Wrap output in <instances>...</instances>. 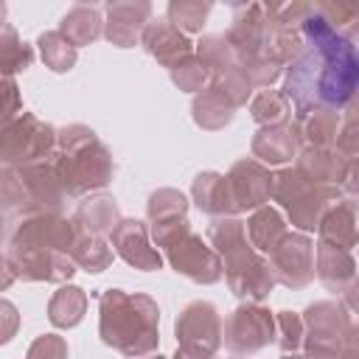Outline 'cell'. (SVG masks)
<instances>
[{
  "instance_id": "obj_14",
  "label": "cell",
  "mask_w": 359,
  "mask_h": 359,
  "mask_svg": "<svg viewBox=\"0 0 359 359\" xmlns=\"http://www.w3.org/2000/svg\"><path fill=\"white\" fill-rule=\"evenodd\" d=\"M112 238V247L115 252L135 269H143V272H151V269H160L163 258L160 252L149 244V230L143 222L137 219H121L115 224V230L109 233Z\"/></svg>"
},
{
  "instance_id": "obj_31",
  "label": "cell",
  "mask_w": 359,
  "mask_h": 359,
  "mask_svg": "<svg viewBox=\"0 0 359 359\" xmlns=\"http://www.w3.org/2000/svg\"><path fill=\"white\" fill-rule=\"evenodd\" d=\"M194 56L199 59V65L205 67V73L208 76H213V79H219L222 73H227L233 65H238L236 62V53H233V48H230V42L224 39V36H205L199 45H196V50H194Z\"/></svg>"
},
{
  "instance_id": "obj_17",
  "label": "cell",
  "mask_w": 359,
  "mask_h": 359,
  "mask_svg": "<svg viewBox=\"0 0 359 359\" xmlns=\"http://www.w3.org/2000/svg\"><path fill=\"white\" fill-rule=\"evenodd\" d=\"M224 275H227V283H230L233 294L241 297V300H250V303H261L275 289V278L269 272L266 258H261L255 252L250 258H244L241 264L227 266Z\"/></svg>"
},
{
  "instance_id": "obj_30",
  "label": "cell",
  "mask_w": 359,
  "mask_h": 359,
  "mask_svg": "<svg viewBox=\"0 0 359 359\" xmlns=\"http://www.w3.org/2000/svg\"><path fill=\"white\" fill-rule=\"evenodd\" d=\"M34 62V50L20 39L14 25L0 20V76L11 79L14 73L28 70Z\"/></svg>"
},
{
  "instance_id": "obj_22",
  "label": "cell",
  "mask_w": 359,
  "mask_h": 359,
  "mask_svg": "<svg viewBox=\"0 0 359 359\" xmlns=\"http://www.w3.org/2000/svg\"><path fill=\"white\" fill-rule=\"evenodd\" d=\"M121 222V210L115 205L112 196H93V199H84L73 216V224L76 230L81 233H93V236H104V233H112L115 224Z\"/></svg>"
},
{
  "instance_id": "obj_26",
  "label": "cell",
  "mask_w": 359,
  "mask_h": 359,
  "mask_svg": "<svg viewBox=\"0 0 359 359\" xmlns=\"http://www.w3.org/2000/svg\"><path fill=\"white\" fill-rule=\"evenodd\" d=\"M194 121H196V126H202V129H210V132H216V129H222V126H227L230 121H233V104H230V98L216 87V84H210L208 90H202L196 98H194Z\"/></svg>"
},
{
  "instance_id": "obj_35",
  "label": "cell",
  "mask_w": 359,
  "mask_h": 359,
  "mask_svg": "<svg viewBox=\"0 0 359 359\" xmlns=\"http://www.w3.org/2000/svg\"><path fill=\"white\" fill-rule=\"evenodd\" d=\"M210 11V3H188V0H174L168 3V22L180 31H202L205 17Z\"/></svg>"
},
{
  "instance_id": "obj_10",
  "label": "cell",
  "mask_w": 359,
  "mask_h": 359,
  "mask_svg": "<svg viewBox=\"0 0 359 359\" xmlns=\"http://www.w3.org/2000/svg\"><path fill=\"white\" fill-rule=\"evenodd\" d=\"M76 238L73 219H62L59 213H25L8 238V247H36V250H56L70 252Z\"/></svg>"
},
{
  "instance_id": "obj_36",
  "label": "cell",
  "mask_w": 359,
  "mask_h": 359,
  "mask_svg": "<svg viewBox=\"0 0 359 359\" xmlns=\"http://www.w3.org/2000/svg\"><path fill=\"white\" fill-rule=\"evenodd\" d=\"M185 213H188V199L174 188H160L149 196V219L151 222L174 219V216H185Z\"/></svg>"
},
{
  "instance_id": "obj_9",
  "label": "cell",
  "mask_w": 359,
  "mask_h": 359,
  "mask_svg": "<svg viewBox=\"0 0 359 359\" xmlns=\"http://www.w3.org/2000/svg\"><path fill=\"white\" fill-rule=\"evenodd\" d=\"M266 264L275 280L289 289H303L314 278V244L303 233H286L269 252Z\"/></svg>"
},
{
  "instance_id": "obj_32",
  "label": "cell",
  "mask_w": 359,
  "mask_h": 359,
  "mask_svg": "<svg viewBox=\"0 0 359 359\" xmlns=\"http://www.w3.org/2000/svg\"><path fill=\"white\" fill-rule=\"evenodd\" d=\"M3 213H31V196L17 168L0 165V216Z\"/></svg>"
},
{
  "instance_id": "obj_19",
  "label": "cell",
  "mask_w": 359,
  "mask_h": 359,
  "mask_svg": "<svg viewBox=\"0 0 359 359\" xmlns=\"http://www.w3.org/2000/svg\"><path fill=\"white\" fill-rule=\"evenodd\" d=\"M300 146V132L297 123H275V126H261L258 135L252 137V157H258L261 165H278L289 163L297 154Z\"/></svg>"
},
{
  "instance_id": "obj_44",
  "label": "cell",
  "mask_w": 359,
  "mask_h": 359,
  "mask_svg": "<svg viewBox=\"0 0 359 359\" xmlns=\"http://www.w3.org/2000/svg\"><path fill=\"white\" fill-rule=\"evenodd\" d=\"M3 14H6V6H3V3H0V20H3Z\"/></svg>"
},
{
  "instance_id": "obj_6",
  "label": "cell",
  "mask_w": 359,
  "mask_h": 359,
  "mask_svg": "<svg viewBox=\"0 0 359 359\" xmlns=\"http://www.w3.org/2000/svg\"><path fill=\"white\" fill-rule=\"evenodd\" d=\"M177 356L174 359H216L222 345V320L213 303L194 300L177 317Z\"/></svg>"
},
{
  "instance_id": "obj_7",
  "label": "cell",
  "mask_w": 359,
  "mask_h": 359,
  "mask_svg": "<svg viewBox=\"0 0 359 359\" xmlns=\"http://www.w3.org/2000/svg\"><path fill=\"white\" fill-rule=\"evenodd\" d=\"M303 325L309 328L306 351L311 359H339L353 348V323L342 317L337 303H314L306 309Z\"/></svg>"
},
{
  "instance_id": "obj_43",
  "label": "cell",
  "mask_w": 359,
  "mask_h": 359,
  "mask_svg": "<svg viewBox=\"0 0 359 359\" xmlns=\"http://www.w3.org/2000/svg\"><path fill=\"white\" fill-rule=\"evenodd\" d=\"M14 280H17V275H14L11 264H8V258H6V255H0V292H3V289H8Z\"/></svg>"
},
{
  "instance_id": "obj_13",
  "label": "cell",
  "mask_w": 359,
  "mask_h": 359,
  "mask_svg": "<svg viewBox=\"0 0 359 359\" xmlns=\"http://www.w3.org/2000/svg\"><path fill=\"white\" fill-rule=\"evenodd\" d=\"M224 180H227V194H230L233 213L258 210L269 199L272 174L258 160H238Z\"/></svg>"
},
{
  "instance_id": "obj_12",
  "label": "cell",
  "mask_w": 359,
  "mask_h": 359,
  "mask_svg": "<svg viewBox=\"0 0 359 359\" xmlns=\"http://www.w3.org/2000/svg\"><path fill=\"white\" fill-rule=\"evenodd\" d=\"M165 255H168L171 266H174L180 275H185V278H191V280H196V283H216V280H222V275H224L222 258H219V255L213 252V247H208L196 233H188L185 238H180L177 244H171V247L165 250Z\"/></svg>"
},
{
  "instance_id": "obj_37",
  "label": "cell",
  "mask_w": 359,
  "mask_h": 359,
  "mask_svg": "<svg viewBox=\"0 0 359 359\" xmlns=\"http://www.w3.org/2000/svg\"><path fill=\"white\" fill-rule=\"evenodd\" d=\"M275 342L283 353H294L303 345V320L294 311H280L275 317Z\"/></svg>"
},
{
  "instance_id": "obj_24",
  "label": "cell",
  "mask_w": 359,
  "mask_h": 359,
  "mask_svg": "<svg viewBox=\"0 0 359 359\" xmlns=\"http://www.w3.org/2000/svg\"><path fill=\"white\" fill-rule=\"evenodd\" d=\"M101 25H104V22H101L98 8L79 3V6H73V8L62 17L59 34H62L73 48H81V45H90V42H95V39L101 36Z\"/></svg>"
},
{
  "instance_id": "obj_11",
  "label": "cell",
  "mask_w": 359,
  "mask_h": 359,
  "mask_svg": "<svg viewBox=\"0 0 359 359\" xmlns=\"http://www.w3.org/2000/svg\"><path fill=\"white\" fill-rule=\"evenodd\" d=\"M11 269L22 280H48L65 283L76 275V264L67 252L56 250H36V247H8L6 252Z\"/></svg>"
},
{
  "instance_id": "obj_18",
  "label": "cell",
  "mask_w": 359,
  "mask_h": 359,
  "mask_svg": "<svg viewBox=\"0 0 359 359\" xmlns=\"http://www.w3.org/2000/svg\"><path fill=\"white\" fill-rule=\"evenodd\" d=\"M151 17L149 3H109L107 6V39L118 48H132Z\"/></svg>"
},
{
  "instance_id": "obj_34",
  "label": "cell",
  "mask_w": 359,
  "mask_h": 359,
  "mask_svg": "<svg viewBox=\"0 0 359 359\" xmlns=\"http://www.w3.org/2000/svg\"><path fill=\"white\" fill-rule=\"evenodd\" d=\"M39 45V53H42V62L53 70V73H67L73 65H76V48L59 34V31H48L36 39Z\"/></svg>"
},
{
  "instance_id": "obj_23",
  "label": "cell",
  "mask_w": 359,
  "mask_h": 359,
  "mask_svg": "<svg viewBox=\"0 0 359 359\" xmlns=\"http://www.w3.org/2000/svg\"><path fill=\"white\" fill-rule=\"evenodd\" d=\"M353 222H356V205H353V199H345L342 205L337 202V205H331V208L323 213L317 230H320V236H323L325 244L351 250L353 241H356V227H353Z\"/></svg>"
},
{
  "instance_id": "obj_28",
  "label": "cell",
  "mask_w": 359,
  "mask_h": 359,
  "mask_svg": "<svg viewBox=\"0 0 359 359\" xmlns=\"http://www.w3.org/2000/svg\"><path fill=\"white\" fill-rule=\"evenodd\" d=\"M67 255L73 258L76 266H81L87 272H104L112 264V247L101 236L81 233V230H76V238H73Z\"/></svg>"
},
{
  "instance_id": "obj_4",
  "label": "cell",
  "mask_w": 359,
  "mask_h": 359,
  "mask_svg": "<svg viewBox=\"0 0 359 359\" xmlns=\"http://www.w3.org/2000/svg\"><path fill=\"white\" fill-rule=\"evenodd\" d=\"M269 196L289 210L292 224H297L300 230H317L323 213L331 205H337L339 188L337 185L311 182L297 168H283V171H278L272 177Z\"/></svg>"
},
{
  "instance_id": "obj_27",
  "label": "cell",
  "mask_w": 359,
  "mask_h": 359,
  "mask_svg": "<svg viewBox=\"0 0 359 359\" xmlns=\"http://www.w3.org/2000/svg\"><path fill=\"white\" fill-rule=\"evenodd\" d=\"M244 230H247V236H250L247 241H250L252 250L269 252V250L286 236V222H283V216H280L275 208L261 205V208L250 216V222L244 224Z\"/></svg>"
},
{
  "instance_id": "obj_16",
  "label": "cell",
  "mask_w": 359,
  "mask_h": 359,
  "mask_svg": "<svg viewBox=\"0 0 359 359\" xmlns=\"http://www.w3.org/2000/svg\"><path fill=\"white\" fill-rule=\"evenodd\" d=\"M140 45L146 48L149 56H154L165 67H174L182 59L194 56L191 39L180 28H174L168 20H149L143 34H140Z\"/></svg>"
},
{
  "instance_id": "obj_8",
  "label": "cell",
  "mask_w": 359,
  "mask_h": 359,
  "mask_svg": "<svg viewBox=\"0 0 359 359\" xmlns=\"http://www.w3.org/2000/svg\"><path fill=\"white\" fill-rule=\"evenodd\" d=\"M222 342L227 345V351H233L238 356L261 351L264 345L275 342V314L258 303L238 306L224 320Z\"/></svg>"
},
{
  "instance_id": "obj_2",
  "label": "cell",
  "mask_w": 359,
  "mask_h": 359,
  "mask_svg": "<svg viewBox=\"0 0 359 359\" xmlns=\"http://www.w3.org/2000/svg\"><path fill=\"white\" fill-rule=\"evenodd\" d=\"M160 309L149 294L107 289L101 294V339L123 356L143 359L157 348Z\"/></svg>"
},
{
  "instance_id": "obj_39",
  "label": "cell",
  "mask_w": 359,
  "mask_h": 359,
  "mask_svg": "<svg viewBox=\"0 0 359 359\" xmlns=\"http://www.w3.org/2000/svg\"><path fill=\"white\" fill-rule=\"evenodd\" d=\"M171 79H174V84H177L180 90H185V93H199L202 84H205V79H208V73H205V67L199 65L196 56H188V59H182L180 65L171 67Z\"/></svg>"
},
{
  "instance_id": "obj_1",
  "label": "cell",
  "mask_w": 359,
  "mask_h": 359,
  "mask_svg": "<svg viewBox=\"0 0 359 359\" xmlns=\"http://www.w3.org/2000/svg\"><path fill=\"white\" fill-rule=\"evenodd\" d=\"M300 36H309V45L300 48L297 59L286 76V101L297 107L303 118L309 109H328L342 107L351 101L356 87V53L351 39H342L331 25L309 6V14L297 25Z\"/></svg>"
},
{
  "instance_id": "obj_20",
  "label": "cell",
  "mask_w": 359,
  "mask_h": 359,
  "mask_svg": "<svg viewBox=\"0 0 359 359\" xmlns=\"http://www.w3.org/2000/svg\"><path fill=\"white\" fill-rule=\"evenodd\" d=\"M208 241L213 244V252L219 258H224V266H233L238 261H244L247 255H252L255 250L247 241V230L244 222L236 216H219L210 227H208ZM222 266V269H224Z\"/></svg>"
},
{
  "instance_id": "obj_25",
  "label": "cell",
  "mask_w": 359,
  "mask_h": 359,
  "mask_svg": "<svg viewBox=\"0 0 359 359\" xmlns=\"http://www.w3.org/2000/svg\"><path fill=\"white\" fill-rule=\"evenodd\" d=\"M194 202L199 210L210 213V216H230L233 213V205H230V194H227V180L224 174H216V171H202L196 180H194Z\"/></svg>"
},
{
  "instance_id": "obj_29",
  "label": "cell",
  "mask_w": 359,
  "mask_h": 359,
  "mask_svg": "<svg viewBox=\"0 0 359 359\" xmlns=\"http://www.w3.org/2000/svg\"><path fill=\"white\" fill-rule=\"evenodd\" d=\"M87 311V294L79 286H62L48 303V320L56 328H73Z\"/></svg>"
},
{
  "instance_id": "obj_21",
  "label": "cell",
  "mask_w": 359,
  "mask_h": 359,
  "mask_svg": "<svg viewBox=\"0 0 359 359\" xmlns=\"http://www.w3.org/2000/svg\"><path fill=\"white\" fill-rule=\"evenodd\" d=\"M317 278L331 289V292H342L345 286L351 289L353 283V255L351 250L334 247L320 241L317 244Z\"/></svg>"
},
{
  "instance_id": "obj_33",
  "label": "cell",
  "mask_w": 359,
  "mask_h": 359,
  "mask_svg": "<svg viewBox=\"0 0 359 359\" xmlns=\"http://www.w3.org/2000/svg\"><path fill=\"white\" fill-rule=\"evenodd\" d=\"M250 112H252V118H255L261 126H275V123H286V121H289L292 104H289L286 95L278 93V90H261V93L252 98Z\"/></svg>"
},
{
  "instance_id": "obj_41",
  "label": "cell",
  "mask_w": 359,
  "mask_h": 359,
  "mask_svg": "<svg viewBox=\"0 0 359 359\" xmlns=\"http://www.w3.org/2000/svg\"><path fill=\"white\" fill-rule=\"evenodd\" d=\"M20 112V93L14 79L0 76V126H6L11 118H17Z\"/></svg>"
},
{
  "instance_id": "obj_38",
  "label": "cell",
  "mask_w": 359,
  "mask_h": 359,
  "mask_svg": "<svg viewBox=\"0 0 359 359\" xmlns=\"http://www.w3.org/2000/svg\"><path fill=\"white\" fill-rule=\"evenodd\" d=\"M213 84L230 98L233 107L247 104V98H250V93H252V81L247 79V73H244L238 65H233L227 73H222L219 79H213Z\"/></svg>"
},
{
  "instance_id": "obj_5",
  "label": "cell",
  "mask_w": 359,
  "mask_h": 359,
  "mask_svg": "<svg viewBox=\"0 0 359 359\" xmlns=\"http://www.w3.org/2000/svg\"><path fill=\"white\" fill-rule=\"evenodd\" d=\"M56 149L53 126L42 123L34 112H20L6 126H0V165L22 168L48 160Z\"/></svg>"
},
{
  "instance_id": "obj_3",
  "label": "cell",
  "mask_w": 359,
  "mask_h": 359,
  "mask_svg": "<svg viewBox=\"0 0 359 359\" xmlns=\"http://www.w3.org/2000/svg\"><path fill=\"white\" fill-rule=\"evenodd\" d=\"M56 149L59 154L53 157V165L65 196H81L87 191H98L112 180V157L90 126L73 123L59 129Z\"/></svg>"
},
{
  "instance_id": "obj_15",
  "label": "cell",
  "mask_w": 359,
  "mask_h": 359,
  "mask_svg": "<svg viewBox=\"0 0 359 359\" xmlns=\"http://www.w3.org/2000/svg\"><path fill=\"white\" fill-rule=\"evenodd\" d=\"M25 188H28V196H31V213H59L62 205H65V191H62V182L56 177V165L53 160H39V163H31V165H22L17 168Z\"/></svg>"
},
{
  "instance_id": "obj_42",
  "label": "cell",
  "mask_w": 359,
  "mask_h": 359,
  "mask_svg": "<svg viewBox=\"0 0 359 359\" xmlns=\"http://www.w3.org/2000/svg\"><path fill=\"white\" fill-rule=\"evenodd\" d=\"M17 328H20V311H17V306L0 297V345L11 342V337L17 334Z\"/></svg>"
},
{
  "instance_id": "obj_45",
  "label": "cell",
  "mask_w": 359,
  "mask_h": 359,
  "mask_svg": "<svg viewBox=\"0 0 359 359\" xmlns=\"http://www.w3.org/2000/svg\"><path fill=\"white\" fill-rule=\"evenodd\" d=\"M149 359H165V356H149Z\"/></svg>"
},
{
  "instance_id": "obj_40",
  "label": "cell",
  "mask_w": 359,
  "mask_h": 359,
  "mask_svg": "<svg viewBox=\"0 0 359 359\" xmlns=\"http://www.w3.org/2000/svg\"><path fill=\"white\" fill-rule=\"evenodd\" d=\"M28 359H67V342L59 334H42L28 348Z\"/></svg>"
}]
</instances>
